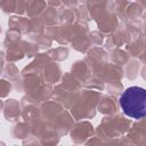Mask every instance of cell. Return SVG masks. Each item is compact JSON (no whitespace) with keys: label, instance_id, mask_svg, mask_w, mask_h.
Instances as JSON below:
<instances>
[{"label":"cell","instance_id":"1","mask_svg":"<svg viewBox=\"0 0 146 146\" xmlns=\"http://www.w3.org/2000/svg\"><path fill=\"white\" fill-rule=\"evenodd\" d=\"M120 105L127 116L143 119L146 114V90L136 86L127 88L120 97Z\"/></svg>","mask_w":146,"mask_h":146}]
</instances>
